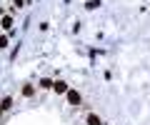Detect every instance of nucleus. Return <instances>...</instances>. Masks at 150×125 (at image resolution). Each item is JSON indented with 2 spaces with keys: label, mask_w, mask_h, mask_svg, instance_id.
<instances>
[{
  "label": "nucleus",
  "mask_w": 150,
  "mask_h": 125,
  "mask_svg": "<svg viewBox=\"0 0 150 125\" xmlns=\"http://www.w3.org/2000/svg\"><path fill=\"white\" fill-rule=\"evenodd\" d=\"M53 90H55V93H68V85H65L63 80H55V83H53Z\"/></svg>",
  "instance_id": "1"
},
{
  "label": "nucleus",
  "mask_w": 150,
  "mask_h": 125,
  "mask_svg": "<svg viewBox=\"0 0 150 125\" xmlns=\"http://www.w3.org/2000/svg\"><path fill=\"white\" fill-rule=\"evenodd\" d=\"M68 100H70L73 105H78V103H80V93H75V90H68Z\"/></svg>",
  "instance_id": "2"
},
{
  "label": "nucleus",
  "mask_w": 150,
  "mask_h": 125,
  "mask_svg": "<svg viewBox=\"0 0 150 125\" xmlns=\"http://www.w3.org/2000/svg\"><path fill=\"white\" fill-rule=\"evenodd\" d=\"M88 125H103V123H100V118H98V115L90 113V115H88Z\"/></svg>",
  "instance_id": "3"
},
{
  "label": "nucleus",
  "mask_w": 150,
  "mask_h": 125,
  "mask_svg": "<svg viewBox=\"0 0 150 125\" xmlns=\"http://www.w3.org/2000/svg\"><path fill=\"white\" fill-rule=\"evenodd\" d=\"M33 93H35V88H33V85H25V88H23V95H25V98H30Z\"/></svg>",
  "instance_id": "4"
},
{
  "label": "nucleus",
  "mask_w": 150,
  "mask_h": 125,
  "mask_svg": "<svg viewBox=\"0 0 150 125\" xmlns=\"http://www.w3.org/2000/svg\"><path fill=\"white\" fill-rule=\"evenodd\" d=\"M98 5H100V0H88V3H85L88 10H93V8H98Z\"/></svg>",
  "instance_id": "5"
},
{
  "label": "nucleus",
  "mask_w": 150,
  "mask_h": 125,
  "mask_svg": "<svg viewBox=\"0 0 150 125\" xmlns=\"http://www.w3.org/2000/svg\"><path fill=\"white\" fill-rule=\"evenodd\" d=\"M10 105H13V100H10V98H5V100H3V103H0V110H8V108H10Z\"/></svg>",
  "instance_id": "6"
},
{
  "label": "nucleus",
  "mask_w": 150,
  "mask_h": 125,
  "mask_svg": "<svg viewBox=\"0 0 150 125\" xmlns=\"http://www.w3.org/2000/svg\"><path fill=\"white\" fill-rule=\"evenodd\" d=\"M3 28H5V30H10V28H13V20H10V18H3Z\"/></svg>",
  "instance_id": "7"
},
{
  "label": "nucleus",
  "mask_w": 150,
  "mask_h": 125,
  "mask_svg": "<svg viewBox=\"0 0 150 125\" xmlns=\"http://www.w3.org/2000/svg\"><path fill=\"white\" fill-rule=\"evenodd\" d=\"M40 88H45V90H48V88H53V80H48V78H45V80H40Z\"/></svg>",
  "instance_id": "8"
},
{
  "label": "nucleus",
  "mask_w": 150,
  "mask_h": 125,
  "mask_svg": "<svg viewBox=\"0 0 150 125\" xmlns=\"http://www.w3.org/2000/svg\"><path fill=\"white\" fill-rule=\"evenodd\" d=\"M3 48H8V38H5V35L0 38V50H3Z\"/></svg>",
  "instance_id": "9"
},
{
  "label": "nucleus",
  "mask_w": 150,
  "mask_h": 125,
  "mask_svg": "<svg viewBox=\"0 0 150 125\" xmlns=\"http://www.w3.org/2000/svg\"><path fill=\"white\" fill-rule=\"evenodd\" d=\"M13 5H15V8H23V5H25V0H13Z\"/></svg>",
  "instance_id": "10"
}]
</instances>
